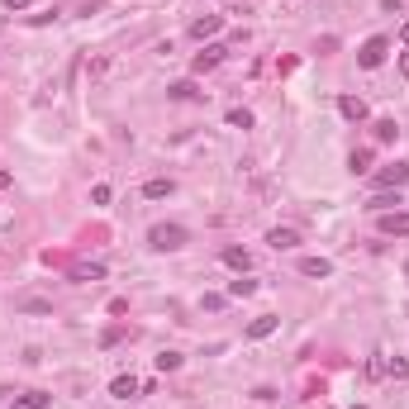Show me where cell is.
Wrapping results in <instances>:
<instances>
[{"mask_svg": "<svg viewBox=\"0 0 409 409\" xmlns=\"http://www.w3.org/2000/svg\"><path fill=\"white\" fill-rule=\"evenodd\" d=\"M186 229H181V224H153V234H148V243H153V248L158 252H176V248H186Z\"/></svg>", "mask_w": 409, "mask_h": 409, "instance_id": "6da1fadb", "label": "cell"}, {"mask_svg": "<svg viewBox=\"0 0 409 409\" xmlns=\"http://www.w3.org/2000/svg\"><path fill=\"white\" fill-rule=\"evenodd\" d=\"M386 53H391V38H381V33H376V38H366V43L357 48V62H362L366 72H371V67L386 62Z\"/></svg>", "mask_w": 409, "mask_h": 409, "instance_id": "7a4b0ae2", "label": "cell"}, {"mask_svg": "<svg viewBox=\"0 0 409 409\" xmlns=\"http://www.w3.org/2000/svg\"><path fill=\"white\" fill-rule=\"evenodd\" d=\"M376 229L386 238H409V214L405 209H386V214H376Z\"/></svg>", "mask_w": 409, "mask_h": 409, "instance_id": "3957f363", "label": "cell"}, {"mask_svg": "<svg viewBox=\"0 0 409 409\" xmlns=\"http://www.w3.org/2000/svg\"><path fill=\"white\" fill-rule=\"evenodd\" d=\"M400 186H409V162H391L376 172V190H400Z\"/></svg>", "mask_w": 409, "mask_h": 409, "instance_id": "277c9868", "label": "cell"}, {"mask_svg": "<svg viewBox=\"0 0 409 409\" xmlns=\"http://www.w3.org/2000/svg\"><path fill=\"white\" fill-rule=\"evenodd\" d=\"M338 114L352 119V124H362V119H366V100H362V95H338Z\"/></svg>", "mask_w": 409, "mask_h": 409, "instance_id": "5b68a950", "label": "cell"}, {"mask_svg": "<svg viewBox=\"0 0 409 409\" xmlns=\"http://www.w3.org/2000/svg\"><path fill=\"white\" fill-rule=\"evenodd\" d=\"M219 58H224V48H219V43H214V48H204V53H195L190 72H195V77H204V72H214V67H219Z\"/></svg>", "mask_w": 409, "mask_h": 409, "instance_id": "8992f818", "label": "cell"}, {"mask_svg": "<svg viewBox=\"0 0 409 409\" xmlns=\"http://www.w3.org/2000/svg\"><path fill=\"white\" fill-rule=\"evenodd\" d=\"M300 276L324 281V276H333V262H329V257H300Z\"/></svg>", "mask_w": 409, "mask_h": 409, "instance_id": "52a82bcc", "label": "cell"}, {"mask_svg": "<svg viewBox=\"0 0 409 409\" xmlns=\"http://www.w3.org/2000/svg\"><path fill=\"white\" fill-rule=\"evenodd\" d=\"M219 24H224L219 15H200L195 24H190V38H200V43H204V38H214V33H219Z\"/></svg>", "mask_w": 409, "mask_h": 409, "instance_id": "ba28073f", "label": "cell"}, {"mask_svg": "<svg viewBox=\"0 0 409 409\" xmlns=\"http://www.w3.org/2000/svg\"><path fill=\"white\" fill-rule=\"evenodd\" d=\"M276 329H281V319H276V315H257L248 324V338H271Z\"/></svg>", "mask_w": 409, "mask_h": 409, "instance_id": "9c48e42d", "label": "cell"}, {"mask_svg": "<svg viewBox=\"0 0 409 409\" xmlns=\"http://www.w3.org/2000/svg\"><path fill=\"white\" fill-rule=\"evenodd\" d=\"M267 243H271L276 252H290V248H300V234H295V229H271Z\"/></svg>", "mask_w": 409, "mask_h": 409, "instance_id": "30bf717a", "label": "cell"}, {"mask_svg": "<svg viewBox=\"0 0 409 409\" xmlns=\"http://www.w3.org/2000/svg\"><path fill=\"white\" fill-rule=\"evenodd\" d=\"M72 281H105V262H77Z\"/></svg>", "mask_w": 409, "mask_h": 409, "instance_id": "8fae6325", "label": "cell"}, {"mask_svg": "<svg viewBox=\"0 0 409 409\" xmlns=\"http://www.w3.org/2000/svg\"><path fill=\"white\" fill-rule=\"evenodd\" d=\"M224 267H234L238 276H243V271L252 267V252L248 248H224Z\"/></svg>", "mask_w": 409, "mask_h": 409, "instance_id": "7c38bea8", "label": "cell"}, {"mask_svg": "<svg viewBox=\"0 0 409 409\" xmlns=\"http://www.w3.org/2000/svg\"><path fill=\"white\" fill-rule=\"evenodd\" d=\"M138 391H143V386H138L133 376H114V381H110V395H114V400H133Z\"/></svg>", "mask_w": 409, "mask_h": 409, "instance_id": "4fadbf2b", "label": "cell"}, {"mask_svg": "<svg viewBox=\"0 0 409 409\" xmlns=\"http://www.w3.org/2000/svg\"><path fill=\"white\" fill-rule=\"evenodd\" d=\"M53 405V395H43V391H29V395H15V409H48Z\"/></svg>", "mask_w": 409, "mask_h": 409, "instance_id": "5bb4252c", "label": "cell"}, {"mask_svg": "<svg viewBox=\"0 0 409 409\" xmlns=\"http://www.w3.org/2000/svg\"><path fill=\"white\" fill-rule=\"evenodd\" d=\"M172 176H153V181H148V186H143V195H148V200H162V195H172Z\"/></svg>", "mask_w": 409, "mask_h": 409, "instance_id": "9a60e30c", "label": "cell"}, {"mask_svg": "<svg viewBox=\"0 0 409 409\" xmlns=\"http://www.w3.org/2000/svg\"><path fill=\"white\" fill-rule=\"evenodd\" d=\"M395 204H400V190H376V195H371V200H366V209H376V214H386V209H395Z\"/></svg>", "mask_w": 409, "mask_h": 409, "instance_id": "2e32d148", "label": "cell"}, {"mask_svg": "<svg viewBox=\"0 0 409 409\" xmlns=\"http://www.w3.org/2000/svg\"><path fill=\"white\" fill-rule=\"evenodd\" d=\"M371 133H376V143H395V138H400V124H395V119H376Z\"/></svg>", "mask_w": 409, "mask_h": 409, "instance_id": "e0dca14e", "label": "cell"}, {"mask_svg": "<svg viewBox=\"0 0 409 409\" xmlns=\"http://www.w3.org/2000/svg\"><path fill=\"white\" fill-rule=\"evenodd\" d=\"M347 167H352V176H357V172H371V148H357V153L347 158Z\"/></svg>", "mask_w": 409, "mask_h": 409, "instance_id": "ac0fdd59", "label": "cell"}, {"mask_svg": "<svg viewBox=\"0 0 409 409\" xmlns=\"http://www.w3.org/2000/svg\"><path fill=\"white\" fill-rule=\"evenodd\" d=\"M167 95H172V100H195L200 91H195V81H176V86H172Z\"/></svg>", "mask_w": 409, "mask_h": 409, "instance_id": "d6986e66", "label": "cell"}, {"mask_svg": "<svg viewBox=\"0 0 409 409\" xmlns=\"http://www.w3.org/2000/svg\"><path fill=\"white\" fill-rule=\"evenodd\" d=\"M252 290H257V281H248V276H238V281H229V295H234V300L252 295Z\"/></svg>", "mask_w": 409, "mask_h": 409, "instance_id": "ffe728a7", "label": "cell"}, {"mask_svg": "<svg viewBox=\"0 0 409 409\" xmlns=\"http://www.w3.org/2000/svg\"><path fill=\"white\" fill-rule=\"evenodd\" d=\"M181 366V352H158V371H176Z\"/></svg>", "mask_w": 409, "mask_h": 409, "instance_id": "44dd1931", "label": "cell"}, {"mask_svg": "<svg viewBox=\"0 0 409 409\" xmlns=\"http://www.w3.org/2000/svg\"><path fill=\"white\" fill-rule=\"evenodd\" d=\"M229 124L234 129H252V114L248 110H229Z\"/></svg>", "mask_w": 409, "mask_h": 409, "instance_id": "7402d4cb", "label": "cell"}, {"mask_svg": "<svg viewBox=\"0 0 409 409\" xmlns=\"http://www.w3.org/2000/svg\"><path fill=\"white\" fill-rule=\"evenodd\" d=\"M119 338H124V329H105V333H100V347H114Z\"/></svg>", "mask_w": 409, "mask_h": 409, "instance_id": "603a6c76", "label": "cell"}, {"mask_svg": "<svg viewBox=\"0 0 409 409\" xmlns=\"http://www.w3.org/2000/svg\"><path fill=\"white\" fill-rule=\"evenodd\" d=\"M5 10L15 15V10H29V0H5Z\"/></svg>", "mask_w": 409, "mask_h": 409, "instance_id": "cb8c5ba5", "label": "cell"}, {"mask_svg": "<svg viewBox=\"0 0 409 409\" xmlns=\"http://www.w3.org/2000/svg\"><path fill=\"white\" fill-rule=\"evenodd\" d=\"M400 43L409 48V19H405V24H400Z\"/></svg>", "mask_w": 409, "mask_h": 409, "instance_id": "d4e9b609", "label": "cell"}, {"mask_svg": "<svg viewBox=\"0 0 409 409\" xmlns=\"http://www.w3.org/2000/svg\"><path fill=\"white\" fill-rule=\"evenodd\" d=\"M400 72H405V81H409V53H405V58H400Z\"/></svg>", "mask_w": 409, "mask_h": 409, "instance_id": "484cf974", "label": "cell"}, {"mask_svg": "<svg viewBox=\"0 0 409 409\" xmlns=\"http://www.w3.org/2000/svg\"><path fill=\"white\" fill-rule=\"evenodd\" d=\"M10 181H15V176H10V172H0V190H5V186H10Z\"/></svg>", "mask_w": 409, "mask_h": 409, "instance_id": "4316f807", "label": "cell"}, {"mask_svg": "<svg viewBox=\"0 0 409 409\" xmlns=\"http://www.w3.org/2000/svg\"><path fill=\"white\" fill-rule=\"evenodd\" d=\"M405 276H409V262H405Z\"/></svg>", "mask_w": 409, "mask_h": 409, "instance_id": "83f0119b", "label": "cell"}, {"mask_svg": "<svg viewBox=\"0 0 409 409\" xmlns=\"http://www.w3.org/2000/svg\"><path fill=\"white\" fill-rule=\"evenodd\" d=\"M357 409H362V405H357Z\"/></svg>", "mask_w": 409, "mask_h": 409, "instance_id": "f1b7e54d", "label": "cell"}]
</instances>
